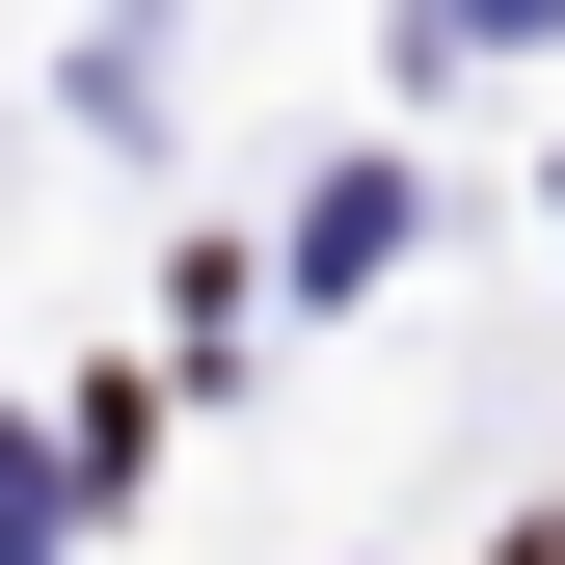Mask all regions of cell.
I'll list each match as a JSON object with an SVG mask.
<instances>
[{"instance_id": "6da1fadb", "label": "cell", "mask_w": 565, "mask_h": 565, "mask_svg": "<svg viewBox=\"0 0 565 565\" xmlns=\"http://www.w3.org/2000/svg\"><path fill=\"white\" fill-rule=\"evenodd\" d=\"M512 565H565V539H512Z\"/></svg>"}]
</instances>
